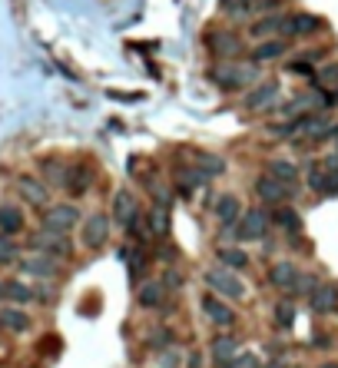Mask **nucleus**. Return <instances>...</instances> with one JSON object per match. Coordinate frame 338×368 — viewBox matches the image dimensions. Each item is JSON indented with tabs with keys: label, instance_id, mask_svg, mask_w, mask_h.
Masks as SVG:
<instances>
[{
	"label": "nucleus",
	"instance_id": "7ed1b4c3",
	"mask_svg": "<svg viewBox=\"0 0 338 368\" xmlns=\"http://www.w3.org/2000/svg\"><path fill=\"white\" fill-rule=\"evenodd\" d=\"M202 279H206V285H209L216 295H223V299H236L239 302V299L246 295V285H242L229 269H206Z\"/></svg>",
	"mask_w": 338,
	"mask_h": 368
},
{
	"label": "nucleus",
	"instance_id": "cd10ccee",
	"mask_svg": "<svg viewBox=\"0 0 338 368\" xmlns=\"http://www.w3.org/2000/svg\"><path fill=\"white\" fill-rule=\"evenodd\" d=\"M192 160L199 163V169L206 176H223L225 173V163L216 156V153H202V150H192Z\"/></svg>",
	"mask_w": 338,
	"mask_h": 368
},
{
	"label": "nucleus",
	"instance_id": "ea45409f",
	"mask_svg": "<svg viewBox=\"0 0 338 368\" xmlns=\"http://www.w3.org/2000/svg\"><path fill=\"white\" fill-rule=\"evenodd\" d=\"M163 285L166 289H183V279H179V272H176V269H169V272H166V279H163Z\"/></svg>",
	"mask_w": 338,
	"mask_h": 368
},
{
	"label": "nucleus",
	"instance_id": "7c9ffc66",
	"mask_svg": "<svg viewBox=\"0 0 338 368\" xmlns=\"http://www.w3.org/2000/svg\"><path fill=\"white\" fill-rule=\"evenodd\" d=\"M3 295H7L10 302L24 305V302H34V299H37V289H30L24 282H7V285H3Z\"/></svg>",
	"mask_w": 338,
	"mask_h": 368
},
{
	"label": "nucleus",
	"instance_id": "79ce46f5",
	"mask_svg": "<svg viewBox=\"0 0 338 368\" xmlns=\"http://www.w3.org/2000/svg\"><path fill=\"white\" fill-rule=\"evenodd\" d=\"M318 368H338V365H318Z\"/></svg>",
	"mask_w": 338,
	"mask_h": 368
},
{
	"label": "nucleus",
	"instance_id": "20e7f679",
	"mask_svg": "<svg viewBox=\"0 0 338 368\" xmlns=\"http://www.w3.org/2000/svg\"><path fill=\"white\" fill-rule=\"evenodd\" d=\"M73 226H80V209L73 203H57L43 213V229H50V232L66 236Z\"/></svg>",
	"mask_w": 338,
	"mask_h": 368
},
{
	"label": "nucleus",
	"instance_id": "2f4dec72",
	"mask_svg": "<svg viewBox=\"0 0 338 368\" xmlns=\"http://www.w3.org/2000/svg\"><path fill=\"white\" fill-rule=\"evenodd\" d=\"M150 229H153V239H166V236H169V209H160V206H153Z\"/></svg>",
	"mask_w": 338,
	"mask_h": 368
},
{
	"label": "nucleus",
	"instance_id": "a19ab883",
	"mask_svg": "<svg viewBox=\"0 0 338 368\" xmlns=\"http://www.w3.org/2000/svg\"><path fill=\"white\" fill-rule=\"evenodd\" d=\"M173 358H176V352H163V358H160V365H163V368H183L179 362H173Z\"/></svg>",
	"mask_w": 338,
	"mask_h": 368
},
{
	"label": "nucleus",
	"instance_id": "f03ea898",
	"mask_svg": "<svg viewBox=\"0 0 338 368\" xmlns=\"http://www.w3.org/2000/svg\"><path fill=\"white\" fill-rule=\"evenodd\" d=\"M255 196L262 199L265 206H292V186H286V183H279L276 176H269V173H262V176L255 179Z\"/></svg>",
	"mask_w": 338,
	"mask_h": 368
},
{
	"label": "nucleus",
	"instance_id": "f3484780",
	"mask_svg": "<svg viewBox=\"0 0 338 368\" xmlns=\"http://www.w3.org/2000/svg\"><path fill=\"white\" fill-rule=\"evenodd\" d=\"M236 348H239L236 335H216L213 339V362L219 368H229L232 365V358H236Z\"/></svg>",
	"mask_w": 338,
	"mask_h": 368
},
{
	"label": "nucleus",
	"instance_id": "2eb2a0df",
	"mask_svg": "<svg viewBox=\"0 0 338 368\" xmlns=\"http://www.w3.org/2000/svg\"><path fill=\"white\" fill-rule=\"evenodd\" d=\"M20 269H24L27 276H40V279H50V276H57V272H60L57 259H50V255H43V253L24 259V262H20Z\"/></svg>",
	"mask_w": 338,
	"mask_h": 368
},
{
	"label": "nucleus",
	"instance_id": "58836bf2",
	"mask_svg": "<svg viewBox=\"0 0 338 368\" xmlns=\"http://www.w3.org/2000/svg\"><path fill=\"white\" fill-rule=\"evenodd\" d=\"M160 335H150V345H156V348H163V345H169L173 342V332L169 329H156Z\"/></svg>",
	"mask_w": 338,
	"mask_h": 368
},
{
	"label": "nucleus",
	"instance_id": "9b49d317",
	"mask_svg": "<svg viewBox=\"0 0 338 368\" xmlns=\"http://www.w3.org/2000/svg\"><path fill=\"white\" fill-rule=\"evenodd\" d=\"M136 216H139V199L129 190H120L116 199H113V219H116V226L126 229Z\"/></svg>",
	"mask_w": 338,
	"mask_h": 368
},
{
	"label": "nucleus",
	"instance_id": "b1692460",
	"mask_svg": "<svg viewBox=\"0 0 338 368\" xmlns=\"http://www.w3.org/2000/svg\"><path fill=\"white\" fill-rule=\"evenodd\" d=\"M265 173L269 176H276L279 183H286V186H292L295 179H299V166L288 163V160H269V166H265Z\"/></svg>",
	"mask_w": 338,
	"mask_h": 368
},
{
	"label": "nucleus",
	"instance_id": "6e6552de",
	"mask_svg": "<svg viewBox=\"0 0 338 368\" xmlns=\"http://www.w3.org/2000/svg\"><path fill=\"white\" fill-rule=\"evenodd\" d=\"M34 249L43 255H50V259H66V255H70V242H66V236H60V232L40 229L37 236H34Z\"/></svg>",
	"mask_w": 338,
	"mask_h": 368
},
{
	"label": "nucleus",
	"instance_id": "c756f323",
	"mask_svg": "<svg viewBox=\"0 0 338 368\" xmlns=\"http://www.w3.org/2000/svg\"><path fill=\"white\" fill-rule=\"evenodd\" d=\"M90 183H93V173H90L87 166H80V169H70V173H66V190L76 192V196H80V192H87Z\"/></svg>",
	"mask_w": 338,
	"mask_h": 368
},
{
	"label": "nucleus",
	"instance_id": "c85d7f7f",
	"mask_svg": "<svg viewBox=\"0 0 338 368\" xmlns=\"http://www.w3.org/2000/svg\"><path fill=\"white\" fill-rule=\"evenodd\" d=\"M219 262H223L225 269H232V272H236V269L249 266V255L242 253L239 246H223V249H219Z\"/></svg>",
	"mask_w": 338,
	"mask_h": 368
},
{
	"label": "nucleus",
	"instance_id": "c9c22d12",
	"mask_svg": "<svg viewBox=\"0 0 338 368\" xmlns=\"http://www.w3.org/2000/svg\"><path fill=\"white\" fill-rule=\"evenodd\" d=\"M43 169H47V179H53L57 186H66V169L57 160H43Z\"/></svg>",
	"mask_w": 338,
	"mask_h": 368
},
{
	"label": "nucleus",
	"instance_id": "412c9836",
	"mask_svg": "<svg viewBox=\"0 0 338 368\" xmlns=\"http://www.w3.org/2000/svg\"><path fill=\"white\" fill-rule=\"evenodd\" d=\"M163 295H166L163 279H150V282H143V285H139L136 299H139L143 309H156V305H163Z\"/></svg>",
	"mask_w": 338,
	"mask_h": 368
},
{
	"label": "nucleus",
	"instance_id": "6ab92c4d",
	"mask_svg": "<svg viewBox=\"0 0 338 368\" xmlns=\"http://www.w3.org/2000/svg\"><path fill=\"white\" fill-rule=\"evenodd\" d=\"M206 43H209V50L216 57H236L242 50V43H239L236 34H206Z\"/></svg>",
	"mask_w": 338,
	"mask_h": 368
},
{
	"label": "nucleus",
	"instance_id": "ddd939ff",
	"mask_svg": "<svg viewBox=\"0 0 338 368\" xmlns=\"http://www.w3.org/2000/svg\"><path fill=\"white\" fill-rule=\"evenodd\" d=\"M276 97H279V80H262V83L246 97V110H252V113L269 110V106L276 103Z\"/></svg>",
	"mask_w": 338,
	"mask_h": 368
},
{
	"label": "nucleus",
	"instance_id": "a211bd4d",
	"mask_svg": "<svg viewBox=\"0 0 338 368\" xmlns=\"http://www.w3.org/2000/svg\"><path fill=\"white\" fill-rule=\"evenodd\" d=\"M20 229H24V213H20V206L0 203V236H17Z\"/></svg>",
	"mask_w": 338,
	"mask_h": 368
},
{
	"label": "nucleus",
	"instance_id": "1a4fd4ad",
	"mask_svg": "<svg viewBox=\"0 0 338 368\" xmlns=\"http://www.w3.org/2000/svg\"><path fill=\"white\" fill-rule=\"evenodd\" d=\"M309 309L315 316H332L338 312V282H322L312 295H309Z\"/></svg>",
	"mask_w": 338,
	"mask_h": 368
},
{
	"label": "nucleus",
	"instance_id": "393cba45",
	"mask_svg": "<svg viewBox=\"0 0 338 368\" xmlns=\"http://www.w3.org/2000/svg\"><path fill=\"white\" fill-rule=\"evenodd\" d=\"M0 329L27 332L30 329V316H27L24 309H0Z\"/></svg>",
	"mask_w": 338,
	"mask_h": 368
},
{
	"label": "nucleus",
	"instance_id": "dca6fc26",
	"mask_svg": "<svg viewBox=\"0 0 338 368\" xmlns=\"http://www.w3.org/2000/svg\"><path fill=\"white\" fill-rule=\"evenodd\" d=\"M213 213L219 222H225V226H236L239 219H242V206H239V199L232 196V192H225V196H219L213 206Z\"/></svg>",
	"mask_w": 338,
	"mask_h": 368
},
{
	"label": "nucleus",
	"instance_id": "f257e3e1",
	"mask_svg": "<svg viewBox=\"0 0 338 368\" xmlns=\"http://www.w3.org/2000/svg\"><path fill=\"white\" fill-rule=\"evenodd\" d=\"M209 80H213L216 87L223 90H242L246 83H252L255 80V70L252 66H242V64H216L213 73H209Z\"/></svg>",
	"mask_w": 338,
	"mask_h": 368
},
{
	"label": "nucleus",
	"instance_id": "473e14b6",
	"mask_svg": "<svg viewBox=\"0 0 338 368\" xmlns=\"http://www.w3.org/2000/svg\"><path fill=\"white\" fill-rule=\"evenodd\" d=\"M282 27H286V17L269 13V17H262V20L252 24V37H269V34H276V30H282Z\"/></svg>",
	"mask_w": 338,
	"mask_h": 368
},
{
	"label": "nucleus",
	"instance_id": "9d476101",
	"mask_svg": "<svg viewBox=\"0 0 338 368\" xmlns=\"http://www.w3.org/2000/svg\"><path fill=\"white\" fill-rule=\"evenodd\" d=\"M299 279H302V272L295 269V262H288V259H282V262H276V266L269 269V285H276L282 292H295Z\"/></svg>",
	"mask_w": 338,
	"mask_h": 368
},
{
	"label": "nucleus",
	"instance_id": "5701e85b",
	"mask_svg": "<svg viewBox=\"0 0 338 368\" xmlns=\"http://www.w3.org/2000/svg\"><path fill=\"white\" fill-rule=\"evenodd\" d=\"M286 50H288L286 40H262L259 47H252V60L255 64H269V60H279Z\"/></svg>",
	"mask_w": 338,
	"mask_h": 368
},
{
	"label": "nucleus",
	"instance_id": "39448f33",
	"mask_svg": "<svg viewBox=\"0 0 338 368\" xmlns=\"http://www.w3.org/2000/svg\"><path fill=\"white\" fill-rule=\"evenodd\" d=\"M236 236L239 239H262L269 226H272V213H265V209H249V213H242V219L236 222Z\"/></svg>",
	"mask_w": 338,
	"mask_h": 368
},
{
	"label": "nucleus",
	"instance_id": "4c0bfd02",
	"mask_svg": "<svg viewBox=\"0 0 338 368\" xmlns=\"http://www.w3.org/2000/svg\"><path fill=\"white\" fill-rule=\"evenodd\" d=\"M318 285H322V279H318V276H302L299 285H295V292H292V295H302V292H309V295H312L315 289H318Z\"/></svg>",
	"mask_w": 338,
	"mask_h": 368
},
{
	"label": "nucleus",
	"instance_id": "e433bc0d",
	"mask_svg": "<svg viewBox=\"0 0 338 368\" xmlns=\"http://www.w3.org/2000/svg\"><path fill=\"white\" fill-rule=\"evenodd\" d=\"M229 368H262V362L252 355V352H239L236 358H232V365Z\"/></svg>",
	"mask_w": 338,
	"mask_h": 368
},
{
	"label": "nucleus",
	"instance_id": "4468645a",
	"mask_svg": "<svg viewBox=\"0 0 338 368\" xmlns=\"http://www.w3.org/2000/svg\"><path fill=\"white\" fill-rule=\"evenodd\" d=\"M206 179L209 176H206L202 169H196V166H183V169H176V192L186 199V196H192V190H199Z\"/></svg>",
	"mask_w": 338,
	"mask_h": 368
},
{
	"label": "nucleus",
	"instance_id": "f704fd0d",
	"mask_svg": "<svg viewBox=\"0 0 338 368\" xmlns=\"http://www.w3.org/2000/svg\"><path fill=\"white\" fill-rule=\"evenodd\" d=\"M20 259V249H17V242L10 236H0V266H13Z\"/></svg>",
	"mask_w": 338,
	"mask_h": 368
},
{
	"label": "nucleus",
	"instance_id": "4be33fe9",
	"mask_svg": "<svg viewBox=\"0 0 338 368\" xmlns=\"http://www.w3.org/2000/svg\"><path fill=\"white\" fill-rule=\"evenodd\" d=\"M17 190H20V196H24L27 203H34V206L47 203V186H43L40 179H34V176H20L17 179Z\"/></svg>",
	"mask_w": 338,
	"mask_h": 368
},
{
	"label": "nucleus",
	"instance_id": "37998d69",
	"mask_svg": "<svg viewBox=\"0 0 338 368\" xmlns=\"http://www.w3.org/2000/svg\"><path fill=\"white\" fill-rule=\"evenodd\" d=\"M0 295H3V282H0Z\"/></svg>",
	"mask_w": 338,
	"mask_h": 368
},
{
	"label": "nucleus",
	"instance_id": "72a5a7b5",
	"mask_svg": "<svg viewBox=\"0 0 338 368\" xmlns=\"http://www.w3.org/2000/svg\"><path fill=\"white\" fill-rule=\"evenodd\" d=\"M276 322H279V329H292V322H295V305H292V299L276 302Z\"/></svg>",
	"mask_w": 338,
	"mask_h": 368
},
{
	"label": "nucleus",
	"instance_id": "423d86ee",
	"mask_svg": "<svg viewBox=\"0 0 338 368\" xmlns=\"http://www.w3.org/2000/svg\"><path fill=\"white\" fill-rule=\"evenodd\" d=\"M80 236H83V246H87V249H103V246H106V239H110V216L93 213V216L83 222Z\"/></svg>",
	"mask_w": 338,
	"mask_h": 368
},
{
	"label": "nucleus",
	"instance_id": "bb28decb",
	"mask_svg": "<svg viewBox=\"0 0 338 368\" xmlns=\"http://www.w3.org/2000/svg\"><path fill=\"white\" fill-rule=\"evenodd\" d=\"M312 83L318 93H328V90H335L338 87V64H325V66H318L312 76Z\"/></svg>",
	"mask_w": 338,
	"mask_h": 368
},
{
	"label": "nucleus",
	"instance_id": "f8f14e48",
	"mask_svg": "<svg viewBox=\"0 0 338 368\" xmlns=\"http://www.w3.org/2000/svg\"><path fill=\"white\" fill-rule=\"evenodd\" d=\"M202 312H206V318H209L213 325H219V329H229V325L236 322V312H232L219 295H202Z\"/></svg>",
	"mask_w": 338,
	"mask_h": 368
},
{
	"label": "nucleus",
	"instance_id": "a878e982",
	"mask_svg": "<svg viewBox=\"0 0 338 368\" xmlns=\"http://www.w3.org/2000/svg\"><path fill=\"white\" fill-rule=\"evenodd\" d=\"M123 259L126 266H129V276H133V282H139V276H143V269H146V262H150V255L143 253V246H129V249H123Z\"/></svg>",
	"mask_w": 338,
	"mask_h": 368
},
{
	"label": "nucleus",
	"instance_id": "0eeeda50",
	"mask_svg": "<svg viewBox=\"0 0 338 368\" xmlns=\"http://www.w3.org/2000/svg\"><path fill=\"white\" fill-rule=\"evenodd\" d=\"M322 27H325V24H322V17L299 10V13H292V17H286L282 34H286V37H292V40H299V37H312L315 30H322Z\"/></svg>",
	"mask_w": 338,
	"mask_h": 368
},
{
	"label": "nucleus",
	"instance_id": "aec40b11",
	"mask_svg": "<svg viewBox=\"0 0 338 368\" xmlns=\"http://www.w3.org/2000/svg\"><path fill=\"white\" fill-rule=\"evenodd\" d=\"M272 222L282 232H288V236H302V216H299V209H292V206H279L276 213H272Z\"/></svg>",
	"mask_w": 338,
	"mask_h": 368
}]
</instances>
